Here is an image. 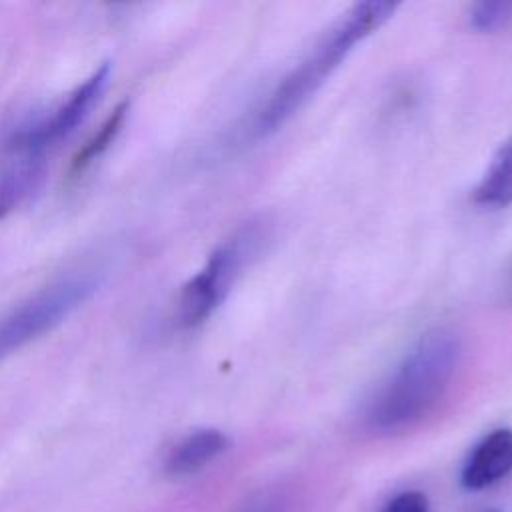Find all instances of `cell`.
Masks as SVG:
<instances>
[{
    "label": "cell",
    "mask_w": 512,
    "mask_h": 512,
    "mask_svg": "<svg viewBox=\"0 0 512 512\" xmlns=\"http://www.w3.org/2000/svg\"><path fill=\"white\" fill-rule=\"evenodd\" d=\"M510 470L512 430L500 428L490 432L476 444L460 472V484L466 490H482L508 476Z\"/></svg>",
    "instance_id": "5b68a950"
},
{
    "label": "cell",
    "mask_w": 512,
    "mask_h": 512,
    "mask_svg": "<svg viewBox=\"0 0 512 512\" xmlns=\"http://www.w3.org/2000/svg\"><path fill=\"white\" fill-rule=\"evenodd\" d=\"M128 110H130L128 100H122L114 106V110L106 116V120L100 124V128L72 156V162H70V172L72 174L84 172L94 160H98L112 146V142L118 138L120 130L126 124Z\"/></svg>",
    "instance_id": "9c48e42d"
},
{
    "label": "cell",
    "mask_w": 512,
    "mask_h": 512,
    "mask_svg": "<svg viewBox=\"0 0 512 512\" xmlns=\"http://www.w3.org/2000/svg\"><path fill=\"white\" fill-rule=\"evenodd\" d=\"M482 512H500V510L498 508H484Z\"/></svg>",
    "instance_id": "7c38bea8"
},
{
    "label": "cell",
    "mask_w": 512,
    "mask_h": 512,
    "mask_svg": "<svg viewBox=\"0 0 512 512\" xmlns=\"http://www.w3.org/2000/svg\"><path fill=\"white\" fill-rule=\"evenodd\" d=\"M98 276L82 272L58 278L0 318V360L54 330L96 290Z\"/></svg>",
    "instance_id": "3957f363"
},
{
    "label": "cell",
    "mask_w": 512,
    "mask_h": 512,
    "mask_svg": "<svg viewBox=\"0 0 512 512\" xmlns=\"http://www.w3.org/2000/svg\"><path fill=\"white\" fill-rule=\"evenodd\" d=\"M258 240L260 238L254 230H246L220 244L210 254L202 270L180 290L176 318L182 326L192 328L202 324L220 306L246 260L254 254Z\"/></svg>",
    "instance_id": "277c9868"
},
{
    "label": "cell",
    "mask_w": 512,
    "mask_h": 512,
    "mask_svg": "<svg viewBox=\"0 0 512 512\" xmlns=\"http://www.w3.org/2000/svg\"><path fill=\"white\" fill-rule=\"evenodd\" d=\"M228 448V438L216 428L194 430L182 438L166 458V472L172 478L190 476L210 464Z\"/></svg>",
    "instance_id": "52a82bcc"
},
{
    "label": "cell",
    "mask_w": 512,
    "mask_h": 512,
    "mask_svg": "<svg viewBox=\"0 0 512 512\" xmlns=\"http://www.w3.org/2000/svg\"><path fill=\"white\" fill-rule=\"evenodd\" d=\"M460 354V340L454 332L438 328L424 334L370 400L366 424L380 434L416 424L446 392Z\"/></svg>",
    "instance_id": "6da1fadb"
},
{
    "label": "cell",
    "mask_w": 512,
    "mask_h": 512,
    "mask_svg": "<svg viewBox=\"0 0 512 512\" xmlns=\"http://www.w3.org/2000/svg\"><path fill=\"white\" fill-rule=\"evenodd\" d=\"M428 510H430L428 498L416 490H408L394 496L384 508V512H428Z\"/></svg>",
    "instance_id": "8fae6325"
},
{
    "label": "cell",
    "mask_w": 512,
    "mask_h": 512,
    "mask_svg": "<svg viewBox=\"0 0 512 512\" xmlns=\"http://www.w3.org/2000/svg\"><path fill=\"white\" fill-rule=\"evenodd\" d=\"M512 16V2H478L470 10V26L480 32L500 28Z\"/></svg>",
    "instance_id": "30bf717a"
},
{
    "label": "cell",
    "mask_w": 512,
    "mask_h": 512,
    "mask_svg": "<svg viewBox=\"0 0 512 512\" xmlns=\"http://www.w3.org/2000/svg\"><path fill=\"white\" fill-rule=\"evenodd\" d=\"M394 10L396 4L384 0L354 4L314 46V50L276 86L268 102L258 112L254 134L268 136L286 124L348 56L352 46L378 30Z\"/></svg>",
    "instance_id": "7a4b0ae2"
},
{
    "label": "cell",
    "mask_w": 512,
    "mask_h": 512,
    "mask_svg": "<svg viewBox=\"0 0 512 512\" xmlns=\"http://www.w3.org/2000/svg\"><path fill=\"white\" fill-rule=\"evenodd\" d=\"M474 200L484 206L512 204V138L494 154L488 170L474 190Z\"/></svg>",
    "instance_id": "ba28073f"
},
{
    "label": "cell",
    "mask_w": 512,
    "mask_h": 512,
    "mask_svg": "<svg viewBox=\"0 0 512 512\" xmlns=\"http://www.w3.org/2000/svg\"><path fill=\"white\" fill-rule=\"evenodd\" d=\"M46 162L0 154V220L16 210L42 182Z\"/></svg>",
    "instance_id": "8992f818"
}]
</instances>
